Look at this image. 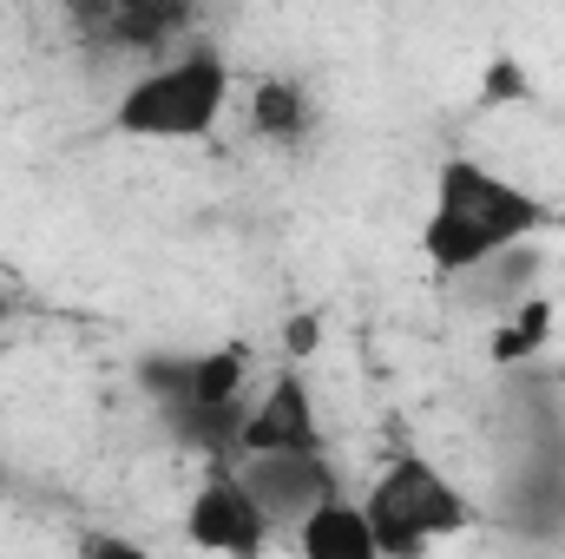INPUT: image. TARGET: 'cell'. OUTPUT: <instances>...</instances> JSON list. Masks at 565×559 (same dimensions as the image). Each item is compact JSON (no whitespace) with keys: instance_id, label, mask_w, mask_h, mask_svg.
<instances>
[{"instance_id":"11","label":"cell","mask_w":565,"mask_h":559,"mask_svg":"<svg viewBox=\"0 0 565 559\" xmlns=\"http://www.w3.org/2000/svg\"><path fill=\"white\" fill-rule=\"evenodd\" d=\"M309 119H316V106H309V93L296 80H264L257 99H250V126H257V139H270V145L302 139Z\"/></svg>"},{"instance_id":"6","label":"cell","mask_w":565,"mask_h":559,"mask_svg":"<svg viewBox=\"0 0 565 559\" xmlns=\"http://www.w3.org/2000/svg\"><path fill=\"white\" fill-rule=\"evenodd\" d=\"M237 454H244V461H257V454H322V421H316L309 382H302L296 369H282L277 382L264 389V402L244 415Z\"/></svg>"},{"instance_id":"13","label":"cell","mask_w":565,"mask_h":559,"mask_svg":"<svg viewBox=\"0 0 565 559\" xmlns=\"http://www.w3.org/2000/svg\"><path fill=\"white\" fill-rule=\"evenodd\" d=\"M316 349V316H296L289 323V356H309Z\"/></svg>"},{"instance_id":"2","label":"cell","mask_w":565,"mask_h":559,"mask_svg":"<svg viewBox=\"0 0 565 559\" xmlns=\"http://www.w3.org/2000/svg\"><path fill=\"white\" fill-rule=\"evenodd\" d=\"M231 106V66L224 53L211 46H191L178 60H158L151 73H139L113 113V126L126 139H164V145H184V139H204Z\"/></svg>"},{"instance_id":"7","label":"cell","mask_w":565,"mask_h":559,"mask_svg":"<svg viewBox=\"0 0 565 559\" xmlns=\"http://www.w3.org/2000/svg\"><path fill=\"white\" fill-rule=\"evenodd\" d=\"M106 46H126V53H164L178 33H184V7H151V0H113V7H86L79 13Z\"/></svg>"},{"instance_id":"4","label":"cell","mask_w":565,"mask_h":559,"mask_svg":"<svg viewBox=\"0 0 565 559\" xmlns=\"http://www.w3.org/2000/svg\"><path fill=\"white\" fill-rule=\"evenodd\" d=\"M184 534L198 553H217V559H257L270 547V520L264 507L250 500V487L231 474V467H211L184 507Z\"/></svg>"},{"instance_id":"3","label":"cell","mask_w":565,"mask_h":559,"mask_svg":"<svg viewBox=\"0 0 565 559\" xmlns=\"http://www.w3.org/2000/svg\"><path fill=\"white\" fill-rule=\"evenodd\" d=\"M362 514H369V527H375L382 559H422L427 547L454 540V534L473 520L467 500H460V487H454L434 461H422V454L388 461V467L375 474Z\"/></svg>"},{"instance_id":"1","label":"cell","mask_w":565,"mask_h":559,"mask_svg":"<svg viewBox=\"0 0 565 559\" xmlns=\"http://www.w3.org/2000/svg\"><path fill=\"white\" fill-rule=\"evenodd\" d=\"M546 224V204L480 158H447L434 178V211L422 224V251L440 277H467L493 257H513Z\"/></svg>"},{"instance_id":"8","label":"cell","mask_w":565,"mask_h":559,"mask_svg":"<svg viewBox=\"0 0 565 559\" xmlns=\"http://www.w3.org/2000/svg\"><path fill=\"white\" fill-rule=\"evenodd\" d=\"M296 553L302 559H382L375 547V527L362 514V500H322L302 527H296Z\"/></svg>"},{"instance_id":"9","label":"cell","mask_w":565,"mask_h":559,"mask_svg":"<svg viewBox=\"0 0 565 559\" xmlns=\"http://www.w3.org/2000/svg\"><path fill=\"white\" fill-rule=\"evenodd\" d=\"M244 382H250V349L244 342H224V349H211V356H198L184 376H178V389H184V402H191V415H231V402L244 395Z\"/></svg>"},{"instance_id":"5","label":"cell","mask_w":565,"mask_h":559,"mask_svg":"<svg viewBox=\"0 0 565 559\" xmlns=\"http://www.w3.org/2000/svg\"><path fill=\"white\" fill-rule=\"evenodd\" d=\"M237 481L250 487L270 527H302L322 500H335V474L322 454H257L237 467Z\"/></svg>"},{"instance_id":"14","label":"cell","mask_w":565,"mask_h":559,"mask_svg":"<svg viewBox=\"0 0 565 559\" xmlns=\"http://www.w3.org/2000/svg\"><path fill=\"white\" fill-rule=\"evenodd\" d=\"M0 323H7V289H0Z\"/></svg>"},{"instance_id":"12","label":"cell","mask_w":565,"mask_h":559,"mask_svg":"<svg viewBox=\"0 0 565 559\" xmlns=\"http://www.w3.org/2000/svg\"><path fill=\"white\" fill-rule=\"evenodd\" d=\"M73 559H151V553H145L139 540H126V534L86 527V534H79V547H73Z\"/></svg>"},{"instance_id":"10","label":"cell","mask_w":565,"mask_h":559,"mask_svg":"<svg viewBox=\"0 0 565 559\" xmlns=\"http://www.w3.org/2000/svg\"><path fill=\"white\" fill-rule=\"evenodd\" d=\"M553 329H559V309H553V296H520V303L500 316V329H493V362H500V369H513V362H533V356L553 342Z\"/></svg>"}]
</instances>
